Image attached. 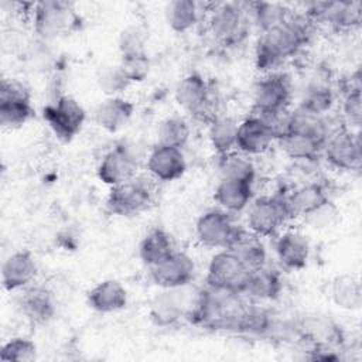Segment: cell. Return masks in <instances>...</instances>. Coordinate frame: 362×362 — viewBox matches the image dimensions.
Wrapping results in <instances>:
<instances>
[{"label":"cell","instance_id":"obj_23","mask_svg":"<svg viewBox=\"0 0 362 362\" xmlns=\"http://www.w3.org/2000/svg\"><path fill=\"white\" fill-rule=\"evenodd\" d=\"M134 103L123 96H106L93 109V122L109 133L122 130L133 117Z\"/></svg>","mask_w":362,"mask_h":362},{"label":"cell","instance_id":"obj_32","mask_svg":"<svg viewBox=\"0 0 362 362\" xmlns=\"http://www.w3.org/2000/svg\"><path fill=\"white\" fill-rule=\"evenodd\" d=\"M228 249L232 250L250 272L267 264V250L262 238L242 228Z\"/></svg>","mask_w":362,"mask_h":362},{"label":"cell","instance_id":"obj_8","mask_svg":"<svg viewBox=\"0 0 362 362\" xmlns=\"http://www.w3.org/2000/svg\"><path fill=\"white\" fill-rule=\"evenodd\" d=\"M293 86L290 78L283 72L263 74L252 90V112L280 113L290 110Z\"/></svg>","mask_w":362,"mask_h":362},{"label":"cell","instance_id":"obj_28","mask_svg":"<svg viewBox=\"0 0 362 362\" xmlns=\"http://www.w3.org/2000/svg\"><path fill=\"white\" fill-rule=\"evenodd\" d=\"M283 291V279L280 273L270 267L263 266L260 269L252 270L243 290L245 297L255 301H272L276 300Z\"/></svg>","mask_w":362,"mask_h":362},{"label":"cell","instance_id":"obj_19","mask_svg":"<svg viewBox=\"0 0 362 362\" xmlns=\"http://www.w3.org/2000/svg\"><path fill=\"white\" fill-rule=\"evenodd\" d=\"M146 167L153 178L170 182L181 178L187 171V160L182 148L156 144L147 156Z\"/></svg>","mask_w":362,"mask_h":362},{"label":"cell","instance_id":"obj_21","mask_svg":"<svg viewBox=\"0 0 362 362\" xmlns=\"http://www.w3.org/2000/svg\"><path fill=\"white\" fill-rule=\"evenodd\" d=\"M274 252L284 269L301 270L310 260L311 245L304 233L298 230H286L277 236Z\"/></svg>","mask_w":362,"mask_h":362},{"label":"cell","instance_id":"obj_34","mask_svg":"<svg viewBox=\"0 0 362 362\" xmlns=\"http://www.w3.org/2000/svg\"><path fill=\"white\" fill-rule=\"evenodd\" d=\"M252 25H255L259 33L276 28L287 20L293 8L281 3L273 1H250L247 3Z\"/></svg>","mask_w":362,"mask_h":362},{"label":"cell","instance_id":"obj_35","mask_svg":"<svg viewBox=\"0 0 362 362\" xmlns=\"http://www.w3.org/2000/svg\"><path fill=\"white\" fill-rule=\"evenodd\" d=\"M199 3L192 0H173L164 7V18L174 33H187L199 20Z\"/></svg>","mask_w":362,"mask_h":362},{"label":"cell","instance_id":"obj_17","mask_svg":"<svg viewBox=\"0 0 362 362\" xmlns=\"http://www.w3.org/2000/svg\"><path fill=\"white\" fill-rule=\"evenodd\" d=\"M277 141V136L270 124L256 113H250L239 122L236 136V151L249 157L262 154Z\"/></svg>","mask_w":362,"mask_h":362},{"label":"cell","instance_id":"obj_7","mask_svg":"<svg viewBox=\"0 0 362 362\" xmlns=\"http://www.w3.org/2000/svg\"><path fill=\"white\" fill-rule=\"evenodd\" d=\"M250 270L229 249H219L209 260L206 267V286L243 294Z\"/></svg>","mask_w":362,"mask_h":362},{"label":"cell","instance_id":"obj_20","mask_svg":"<svg viewBox=\"0 0 362 362\" xmlns=\"http://www.w3.org/2000/svg\"><path fill=\"white\" fill-rule=\"evenodd\" d=\"M37 262L30 250H16L1 264V284L6 291L28 287L37 276Z\"/></svg>","mask_w":362,"mask_h":362},{"label":"cell","instance_id":"obj_44","mask_svg":"<svg viewBox=\"0 0 362 362\" xmlns=\"http://www.w3.org/2000/svg\"><path fill=\"white\" fill-rule=\"evenodd\" d=\"M119 65L124 71L130 83L144 81L150 72V59L147 54L133 55V57H120Z\"/></svg>","mask_w":362,"mask_h":362},{"label":"cell","instance_id":"obj_39","mask_svg":"<svg viewBox=\"0 0 362 362\" xmlns=\"http://www.w3.org/2000/svg\"><path fill=\"white\" fill-rule=\"evenodd\" d=\"M191 129L185 117L180 115H171L164 117L156 132V144H164V146H173L182 148L188 140H189Z\"/></svg>","mask_w":362,"mask_h":362},{"label":"cell","instance_id":"obj_22","mask_svg":"<svg viewBox=\"0 0 362 362\" xmlns=\"http://www.w3.org/2000/svg\"><path fill=\"white\" fill-rule=\"evenodd\" d=\"M21 314L34 325L49 322L57 313V301L54 294L41 286H28L24 288L18 300Z\"/></svg>","mask_w":362,"mask_h":362},{"label":"cell","instance_id":"obj_5","mask_svg":"<svg viewBox=\"0 0 362 362\" xmlns=\"http://www.w3.org/2000/svg\"><path fill=\"white\" fill-rule=\"evenodd\" d=\"M246 222L249 232L259 238H270L279 233L281 226L291 219V212L286 195H260L252 199L246 208Z\"/></svg>","mask_w":362,"mask_h":362},{"label":"cell","instance_id":"obj_27","mask_svg":"<svg viewBox=\"0 0 362 362\" xmlns=\"http://www.w3.org/2000/svg\"><path fill=\"white\" fill-rule=\"evenodd\" d=\"M253 198V184L239 180L221 178L214 191V201L218 208L229 214L245 211Z\"/></svg>","mask_w":362,"mask_h":362},{"label":"cell","instance_id":"obj_11","mask_svg":"<svg viewBox=\"0 0 362 362\" xmlns=\"http://www.w3.org/2000/svg\"><path fill=\"white\" fill-rule=\"evenodd\" d=\"M153 201V189L143 178H132L110 187L106 197V209L116 216H136L146 211Z\"/></svg>","mask_w":362,"mask_h":362},{"label":"cell","instance_id":"obj_40","mask_svg":"<svg viewBox=\"0 0 362 362\" xmlns=\"http://www.w3.org/2000/svg\"><path fill=\"white\" fill-rule=\"evenodd\" d=\"M148 34L146 28L137 23H130L119 33L117 48L120 57L146 55L147 54Z\"/></svg>","mask_w":362,"mask_h":362},{"label":"cell","instance_id":"obj_15","mask_svg":"<svg viewBox=\"0 0 362 362\" xmlns=\"http://www.w3.org/2000/svg\"><path fill=\"white\" fill-rule=\"evenodd\" d=\"M150 279L160 288H181L192 283L197 266L194 259L185 252L174 250L158 264L148 269Z\"/></svg>","mask_w":362,"mask_h":362},{"label":"cell","instance_id":"obj_36","mask_svg":"<svg viewBox=\"0 0 362 362\" xmlns=\"http://www.w3.org/2000/svg\"><path fill=\"white\" fill-rule=\"evenodd\" d=\"M281 151L291 160L314 161L322 153L324 143L297 133H284L277 139Z\"/></svg>","mask_w":362,"mask_h":362},{"label":"cell","instance_id":"obj_1","mask_svg":"<svg viewBox=\"0 0 362 362\" xmlns=\"http://www.w3.org/2000/svg\"><path fill=\"white\" fill-rule=\"evenodd\" d=\"M313 23L296 10L284 23L259 33L255 44V66L262 74L274 72L283 62L294 57L310 40Z\"/></svg>","mask_w":362,"mask_h":362},{"label":"cell","instance_id":"obj_18","mask_svg":"<svg viewBox=\"0 0 362 362\" xmlns=\"http://www.w3.org/2000/svg\"><path fill=\"white\" fill-rule=\"evenodd\" d=\"M181 288H161L148 304V318L156 327L175 325L182 317H187L192 300L188 303Z\"/></svg>","mask_w":362,"mask_h":362},{"label":"cell","instance_id":"obj_26","mask_svg":"<svg viewBox=\"0 0 362 362\" xmlns=\"http://www.w3.org/2000/svg\"><path fill=\"white\" fill-rule=\"evenodd\" d=\"M286 198L291 216L303 219L331 202L325 187L318 182L303 184L294 188Z\"/></svg>","mask_w":362,"mask_h":362},{"label":"cell","instance_id":"obj_42","mask_svg":"<svg viewBox=\"0 0 362 362\" xmlns=\"http://www.w3.org/2000/svg\"><path fill=\"white\" fill-rule=\"evenodd\" d=\"M37 345L25 337H14L3 344L0 359L3 362H31L37 358Z\"/></svg>","mask_w":362,"mask_h":362},{"label":"cell","instance_id":"obj_29","mask_svg":"<svg viewBox=\"0 0 362 362\" xmlns=\"http://www.w3.org/2000/svg\"><path fill=\"white\" fill-rule=\"evenodd\" d=\"M335 103V93L329 81L324 76H311L300 90L298 106L320 115H328Z\"/></svg>","mask_w":362,"mask_h":362},{"label":"cell","instance_id":"obj_41","mask_svg":"<svg viewBox=\"0 0 362 362\" xmlns=\"http://www.w3.org/2000/svg\"><path fill=\"white\" fill-rule=\"evenodd\" d=\"M96 83L106 96H119L132 85L119 62L102 65L96 74Z\"/></svg>","mask_w":362,"mask_h":362},{"label":"cell","instance_id":"obj_6","mask_svg":"<svg viewBox=\"0 0 362 362\" xmlns=\"http://www.w3.org/2000/svg\"><path fill=\"white\" fill-rule=\"evenodd\" d=\"M42 117L58 140L69 143L82 130L86 120L83 106L69 95H59L42 109Z\"/></svg>","mask_w":362,"mask_h":362},{"label":"cell","instance_id":"obj_13","mask_svg":"<svg viewBox=\"0 0 362 362\" xmlns=\"http://www.w3.org/2000/svg\"><path fill=\"white\" fill-rule=\"evenodd\" d=\"M239 230L240 228L235 225L232 214L221 208L205 211L195 223L198 242L211 249H228Z\"/></svg>","mask_w":362,"mask_h":362},{"label":"cell","instance_id":"obj_12","mask_svg":"<svg viewBox=\"0 0 362 362\" xmlns=\"http://www.w3.org/2000/svg\"><path fill=\"white\" fill-rule=\"evenodd\" d=\"M34 116L28 89L16 79H3L0 83V124L14 130L24 126Z\"/></svg>","mask_w":362,"mask_h":362},{"label":"cell","instance_id":"obj_16","mask_svg":"<svg viewBox=\"0 0 362 362\" xmlns=\"http://www.w3.org/2000/svg\"><path fill=\"white\" fill-rule=\"evenodd\" d=\"M175 103L191 116H204L211 106V88L198 72L182 76L174 88Z\"/></svg>","mask_w":362,"mask_h":362},{"label":"cell","instance_id":"obj_43","mask_svg":"<svg viewBox=\"0 0 362 362\" xmlns=\"http://www.w3.org/2000/svg\"><path fill=\"white\" fill-rule=\"evenodd\" d=\"M344 126L351 130H359L362 120L361 89H346L341 105Z\"/></svg>","mask_w":362,"mask_h":362},{"label":"cell","instance_id":"obj_31","mask_svg":"<svg viewBox=\"0 0 362 362\" xmlns=\"http://www.w3.org/2000/svg\"><path fill=\"white\" fill-rule=\"evenodd\" d=\"M174 250V240L163 228L150 229L139 243V257L148 269L163 262Z\"/></svg>","mask_w":362,"mask_h":362},{"label":"cell","instance_id":"obj_24","mask_svg":"<svg viewBox=\"0 0 362 362\" xmlns=\"http://www.w3.org/2000/svg\"><path fill=\"white\" fill-rule=\"evenodd\" d=\"M127 290L126 287L115 279H106L93 286L88 294V305L100 314H112L122 311L127 305Z\"/></svg>","mask_w":362,"mask_h":362},{"label":"cell","instance_id":"obj_38","mask_svg":"<svg viewBox=\"0 0 362 362\" xmlns=\"http://www.w3.org/2000/svg\"><path fill=\"white\" fill-rule=\"evenodd\" d=\"M219 160V173L221 178L239 180L255 184L256 178V167L249 156L242 154L239 151H232L225 156H218Z\"/></svg>","mask_w":362,"mask_h":362},{"label":"cell","instance_id":"obj_33","mask_svg":"<svg viewBox=\"0 0 362 362\" xmlns=\"http://www.w3.org/2000/svg\"><path fill=\"white\" fill-rule=\"evenodd\" d=\"M329 298L342 310L356 311L362 304L359 280L352 274H338L329 283Z\"/></svg>","mask_w":362,"mask_h":362},{"label":"cell","instance_id":"obj_3","mask_svg":"<svg viewBox=\"0 0 362 362\" xmlns=\"http://www.w3.org/2000/svg\"><path fill=\"white\" fill-rule=\"evenodd\" d=\"M208 27L212 37L225 47L238 45L243 42L252 27L247 3H215L209 8Z\"/></svg>","mask_w":362,"mask_h":362},{"label":"cell","instance_id":"obj_37","mask_svg":"<svg viewBox=\"0 0 362 362\" xmlns=\"http://www.w3.org/2000/svg\"><path fill=\"white\" fill-rule=\"evenodd\" d=\"M273 328V315L263 307L256 304H245L236 322V334L260 337L270 332Z\"/></svg>","mask_w":362,"mask_h":362},{"label":"cell","instance_id":"obj_4","mask_svg":"<svg viewBox=\"0 0 362 362\" xmlns=\"http://www.w3.org/2000/svg\"><path fill=\"white\" fill-rule=\"evenodd\" d=\"M33 27L41 41H52L72 33L79 23V17L69 1L42 0L31 7Z\"/></svg>","mask_w":362,"mask_h":362},{"label":"cell","instance_id":"obj_10","mask_svg":"<svg viewBox=\"0 0 362 362\" xmlns=\"http://www.w3.org/2000/svg\"><path fill=\"white\" fill-rule=\"evenodd\" d=\"M361 148L359 130H351L342 124L331 130L321 154H324L325 161L337 170L356 171L361 168Z\"/></svg>","mask_w":362,"mask_h":362},{"label":"cell","instance_id":"obj_30","mask_svg":"<svg viewBox=\"0 0 362 362\" xmlns=\"http://www.w3.org/2000/svg\"><path fill=\"white\" fill-rule=\"evenodd\" d=\"M239 122L229 115H214L208 120V140L218 156L236 150Z\"/></svg>","mask_w":362,"mask_h":362},{"label":"cell","instance_id":"obj_25","mask_svg":"<svg viewBox=\"0 0 362 362\" xmlns=\"http://www.w3.org/2000/svg\"><path fill=\"white\" fill-rule=\"evenodd\" d=\"M331 130L332 129L329 127L327 115L311 112L298 105L294 109H290L287 113L284 133H297L325 143Z\"/></svg>","mask_w":362,"mask_h":362},{"label":"cell","instance_id":"obj_2","mask_svg":"<svg viewBox=\"0 0 362 362\" xmlns=\"http://www.w3.org/2000/svg\"><path fill=\"white\" fill-rule=\"evenodd\" d=\"M245 304L242 294L206 286L192 300L187 318L202 328L233 332Z\"/></svg>","mask_w":362,"mask_h":362},{"label":"cell","instance_id":"obj_9","mask_svg":"<svg viewBox=\"0 0 362 362\" xmlns=\"http://www.w3.org/2000/svg\"><path fill=\"white\" fill-rule=\"evenodd\" d=\"M301 13L314 24H327L337 31H349L361 24V1H308Z\"/></svg>","mask_w":362,"mask_h":362},{"label":"cell","instance_id":"obj_14","mask_svg":"<svg viewBox=\"0 0 362 362\" xmlns=\"http://www.w3.org/2000/svg\"><path fill=\"white\" fill-rule=\"evenodd\" d=\"M137 168L139 156L134 147L127 143H119L102 156L96 175L103 184L115 187L134 178Z\"/></svg>","mask_w":362,"mask_h":362}]
</instances>
